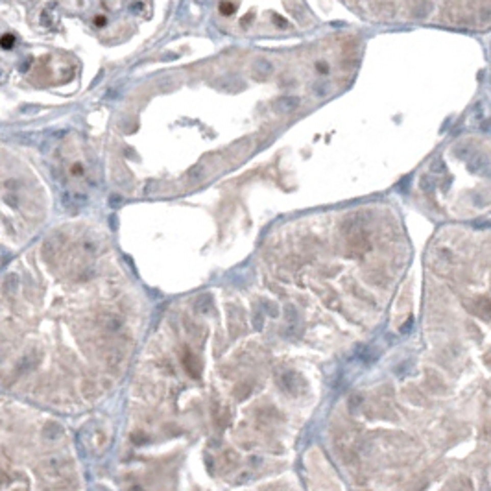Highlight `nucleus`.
<instances>
[{"label": "nucleus", "instance_id": "obj_8", "mask_svg": "<svg viewBox=\"0 0 491 491\" xmlns=\"http://www.w3.org/2000/svg\"><path fill=\"white\" fill-rule=\"evenodd\" d=\"M375 11H377V15H381V17H384V19H391L395 13V6H394V2L384 0V2L375 6Z\"/></svg>", "mask_w": 491, "mask_h": 491}, {"label": "nucleus", "instance_id": "obj_11", "mask_svg": "<svg viewBox=\"0 0 491 491\" xmlns=\"http://www.w3.org/2000/svg\"><path fill=\"white\" fill-rule=\"evenodd\" d=\"M473 154H475V150L467 144H458L456 150H454V155H456V157H463V159H467V157Z\"/></svg>", "mask_w": 491, "mask_h": 491}, {"label": "nucleus", "instance_id": "obj_1", "mask_svg": "<svg viewBox=\"0 0 491 491\" xmlns=\"http://www.w3.org/2000/svg\"><path fill=\"white\" fill-rule=\"evenodd\" d=\"M281 386L284 391H288L290 395H299L305 388L303 377L296 373V371H286L281 375Z\"/></svg>", "mask_w": 491, "mask_h": 491}, {"label": "nucleus", "instance_id": "obj_6", "mask_svg": "<svg viewBox=\"0 0 491 491\" xmlns=\"http://www.w3.org/2000/svg\"><path fill=\"white\" fill-rule=\"evenodd\" d=\"M475 314L484 322L491 320V299L489 298H478L475 299Z\"/></svg>", "mask_w": 491, "mask_h": 491}, {"label": "nucleus", "instance_id": "obj_5", "mask_svg": "<svg viewBox=\"0 0 491 491\" xmlns=\"http://www.w3.org/2000/svg\"><path fill=\"white\" fill-rule=\"evenodd\" d=\"M475 13H477L475 17L480 26L491 24V0H478V8Z\"/></svg>", "mask_w": 491, "mask_h": 491}, {"label": "nucleus", "instance_id": "obj_7", "mask_svg": "<svg viewBox=\"0 0 491 491\" xmlns=\"http://www.w3.org/2000/svg\"><path fill=\"white\" fill-rule=\"evenodd\" d=\"M445 491H475L473 489V482L469 478H456L445 487Z\"/></svg>", "mask_w": 491, "mask_h": 491}, {"label": "nucleus", "instance_id": "obj_2", "mask_svg": "<svg viewBox=\"0 0 491 491\" xmlns=\"http://www.w3.org/2000/svg\"><path fill=\"white\" fill-rule=\"evenodd\" d=\"M434 10L432 0H410V13L414 19H427Z\"/></svg>", "mask_w": 491, "mask_h": 491}, {"label": "nucleus", "instance_id": "obj_10", "mask_svg": "<svg viewBox=\"0 0 491 491\" xmlns=\"http://www.w3.org/2000/svg\"><path fill=\"white\" fill-rule=\"evenodd\" d=\"M430 170H432L434 176H445V174H447V166H445V163H443L441 159L432 161V164H430Z\"/></svg>", "mask_w": 491, "mask_h": 491}, {"label": "nucleus", "instance_id": "obj_9", "mask_svg": "<svg viewBox=\"0 0 491 491\" xmlns=\"http://www.w3.org/2000/svg\"><path fill=\"white\" fill-rule=\"evenodd\" d=\"M310 91L316 98H327L329 92H331V85H329V82H318L314 83Z\"/></svg>", "mask_w": 491, "mask_h": 491}, {"label": "nucleus", "instance_id": "obj_16", "mask_svg": "<svg viewBox=\"0 0 491 491\" xmlns=\"http://www.w3.org/2000/svg\"><path fill=\"white\" fill-rule=\"evenodd\" d=\"M316 67H318L320 70H322V72H327V70H329V67H327V65H325V63H318Z\"/></svg>", "mask_w": 491, "mask_h": 491}, {"label": "nucleus", "instance_id": "obj_3", "mask_svg": "<svg viewBox=\"0 0 491 491\" xmlns=\"http://www.w3.org/2000/svg\"><path fill=\"white\" fill-rule=\"evenodd\" d=\"M251 70H253V78L255 80H268V78L272 76V72H274V65H272L268 59H257L255 63H253V67H251Z\"/></svg>", "mask_w": 491, "mask_h": 491}, {"label": "nucleus", "instance_id": "obj_15", "mask_svg": "<svg viewBox=\"0 0 491 491\" xmlns=\"http://www.w3.org/2000/svg\"><path fill=\"white\" fill-rule=\"evenodd\" d=\"M274 22L277 26H281V28H284V26H286V20H284L283 17H279V15H274Z\"/></svg>", "mask_w": 491, "mask_h": 491}, {"label": "nucleus", "instance_id": "obj_14", "mask_svg": "<svg viewBox=\"0 0 491 491\" xmlns=\"http://www.w3.org/2000/svg\"><path fill=\"white\" fill-rule=\"evenodd\" d=\"M220 11H222L224 15H231L233 6H231V4H226V2H222V4H220Z\"/></svg>", "mask_w": 491, "mask_h": 491}, {"label": "nucleus", "instance_id": "obj_13", "mask_svg": "<svg viewBox=\"0 0 491 491\" xmlns=\"http://www.w3.org/2000/svg\"><path fill=\"white\" fill-rule=\"evenodd\" d=\"M13 44H15V39L11 37V35H4V37H2V46H4V48H11Z\"/></svg>", "mask_w": 491, "mask_h": 491}, {"label": "nucleus", "instance_id": "obj_4", "mask_svg": "<svg viewBox=\"0 0 491 491\" xmlns=\"http://www.w3.org/2000/svg\"><path fill=\"white\" fill-rule=\"evenodd\" d=\"M299 104H301V100H299L298 96H284V98H279V100L275 102L274 107L277 113H281V115H288V113H294V111L298 109Z\"/></svg>", "mask_w": 491, "mask_h": 491}, {"label": "nucleus", "instance_id": "obj_12", "mask_svg": "<svg viewBox=\"0 0 491 491\" xmlns=\"http://www.w3.org/2000/svg\"><path fill=\"white\" fill-rule=\"evenodd\" d=\"M419 185H421V188H423V192H432L434 190V181L430 176H423V178L419 179Z\"/></svg>", "mask_w": 491, "mask_h": 491}]
</instances>
